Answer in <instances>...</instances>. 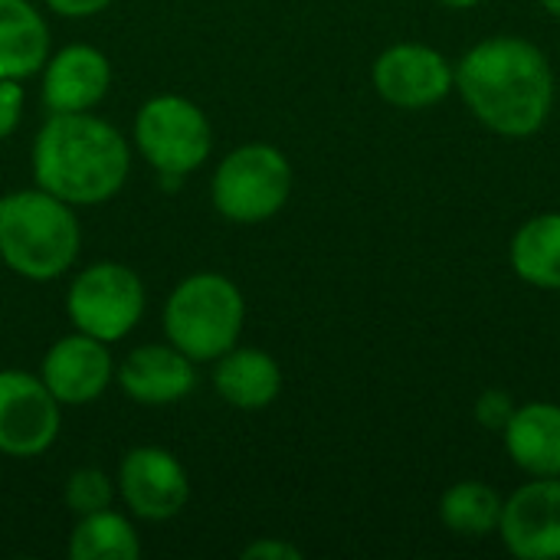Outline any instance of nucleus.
<instances>
[{
  "label": "nucleus",
  "instance_id": "nucleus-1",
  "mask_svg": "<svg viewBox=\"0 0 560 560\" xmlns=\"http://www.w3.org/2000/svg\"><path fill=\"white\" fill-rule=\"evenodd\" d=\"M459 95L469 112L495 135H535L555 105V72L548 56L518 36L476 43L456 69Z\"/></svg>",
  "mask_w": 560,
  "mask_h": 560
},
{
  "label": "nucleus",
  "instance_id": "nucleus-2",
  "mask_svg": "<svg viewBox=\"0 0 560 560\" xmlns=\"http://www.w3.org/2000/svg\"><path fill=\"white\" fill-rule=\"evenodd\" d=\"M33 180L69 207L112 200L131 171L125 135L89 112H52L33 138Z\"/></svg>",
  "mask_w": 560,
  "mask_h": 560
},
{
  "label": "nucleus",
  "instance_id": "nucleus-3",
  "mask_svg": "<svg viewBox=\"0 0 560 560\" xmlns=\"http://www.w3.org/2000/svg\"><path fill=\"white\" fill-rule=\"evenodd\" d=\"M82 246L75 207L43 187L10 190L0 197V259L26 282L66 276Z\"/></svg>",
  "mask_w": 560,
  "mask_h": 560
},
{
  "label": "nucleus",
  "instance_id": "nucleus-4",
  "mask_svg": "<svg viewBox=\"0 0 560 560\" xmlns=\"http://www.w3.org/2000/svg\"><path fill=\"white\" fill-rule=\"evenodd\" d=\"M243 322V292L223 272H194L180 279L164 302V335L194 364L217 361L236 348Z\"/></svg>",
  "mask_w": 560,
  "mask_h": 560
},
{
  "label": "nucleus",
  "instance_id": "nucleus-5",
  "mask_svg": "<svg viewBox=\"0 0 560 560\" xmlns=\"http://www.w3.org/2000/svg\"><path fill=\"white\" fill-rule=\"evenodd\" d=\"M292 194V164L289 158L262 141L240 144L230 151L210 180L213 210L230 223H262L272 220Z\"/></svg>",
  "mask_w": 560,
  "mask_h": 560
},
{
  "label": "nucleus",
  "instance_id": "nucleus-6",
  "mask_svg": "<svg viewBox=\"0 0 560 560\" xmlns=\"http://www.w3.org/2000/svg\"><path fill=\"white\" fill-rule=\"evenodd\" d=\"M135 148L164 177H184L207 164L213 128L203 108L184 95H154L135 115Z\"/></svg>",
  "mask_w": 560,
  "mask_h": 560
},
{
  "label": "nucleus",
  "instance_id": "nucleus-7",
  "mask_svg": "<svg viewBox=\"0 0 560 560\" xmlns=\"http://www.w3.org/2000/svg\"><path fill=\"white\" fill-rule=\"evenodd\" d=\"M144 282L125 262H95L82 269L66 295V315L75 331L115 345L135 331L144 315Z\"/></svg>",
  "mask_w": 560,
  "mask_h": 560
},
{
  "label": "nucleus",
  "instance_id": "nucleus-8",
  "mask_svg": "<svg viewBox=\"0 0 560 560\" xmlns=\"http://www.w3.org/2000/svg\"><path fill=\"white\" fill-rule=\"evenodd\" d=\"M59 400L43 377L26 371H0V456H43L59 436Z\"/></svg>",
  "mask_w": 560,
  "mask_h": 560
},
{
  "label": "nucleus",
  "instance_id": "nucleus-9",
  "mask_svg": "<svg viewBox=\"0 0 560 560\" xmlns=\"http://www.w3.org/2000/svg\"><path fill=\"white\" fill-rule=\"evenodd\" d=\"M115 489L128 512L141 522H171L190 499L184 463L161 446H135L118 466Z\"/></svg>",
  "mask_w": 560,
  "mask_h": 560
},
{
  "label": "nucleus",
  "instance_id": "nucleus-10",
  "mask_svg": "<svg viewBox=\"0 0 560 560\" xmlns=\"http://www.w3.org/2000/svg\"><path fill=\"white\" fill-rule=\"evenodd\" d=\"M374 89L397 108H430L456 85V69L443 52L423 43H397L374 59Z\"/></svg>",
  "mask_w": 560,
  "mask_h": 560
},
{
  "label": "nucleus",
  "instance_id": "nucleus-11",
  "mask_svg": "<svg viewBox=\"0 0 560 560\" xmlns=\"http://www.w3.org/2000/svg\"><path fill=\"white\" fill-rule=\"evenodd\" d=\"M39 377L59 400V407H85L98 400L115 381V361L105 341L75 331L59 338L46 351Z\"/></svg>",
  "mask_w": 560,
  "mask_h": 560
},
{
  "label": "nucleus",
  "instance_id": "nucleus-12",
  "mask_svg": "<svg viewBox=\"0 0 560 560\" xmlns=\"http://www.w3.org/2000/svg\"><path fill=\"white\" fill-rule=\"evenodd\" d=\"M502 545L522 560L560 558V479H535L502 502Z\"/></svg>",
  "mask_w": 560,
  "mask_h": 560
},
{
  "label": "nucleus",
  "instance_id": "nucleus-13",
  "mask_svg": "<svg viewBox=\"0 0 560 560\" xmlns=\"http://www.w3.org/2000/svg\"><path fill=\"white\" fill-rule=\"evenodd\" d=\"M115 381L121 394L141 407H167L197 387V368L171 341L141 345L115 368Z\"/></svg>",
  "mask_w": 560,
  "mask_h": 560
},
{
  "label": "nucleus",
  "instance_id": "nucleus-14",
  "mask_svg": "<svg viewBox=\"0 0 560 560\" xmlns=\"http://www.w3.org/2000/svg\"><path fill=\"white\" fill-rule=\"evenodd\" d=\"M112 85L108 56L89 43L52 52L43 66V105L49 112H92Z\"/></svg>",
  "mask_w": 560,
  "mask_h": 560
},
{
  "label": "nucleus",
  "instance_id": "nucleus-15",
  "mask_svg": "<svg viewBox=\"0 0 560 560\" xmlns=\"http://www.w3.org/2000/svg\"><path fill=\"white\" fill-rule=\"evenodd\" d=\"M505 450L518 469L535 479H560V407L525 404L515 407L502 430Z\"/></svg>",
  "mask_w": 560,
  "mask_h": 560
},
{
  "label": "nucleus",
  "instance_id": "nucleus-16",
  "mask_svg": "<svg viewBox=\"0 0 560 560\" xmlns=\"http://www.w3.org/2000/svg\"><path fill=\"white\" fill-rule=\"evenodd\" d=\"M213 387L233 410H266L282 390V368L259 348H230L217 358Z\"/></svg>",
  "mask_w": 560,
  "mask_h": 560
},
{
  "label": "nucleus",
  "instance_id": "nucleus-17",
  "mask_svg": "<svg viewBox=\"0 0 560 560\" xmlns=\"http://www.w3.org/2000/svg\"><path fill=\"white\" fill-rule=\"evenodd\" d=\"M49 59L46 16L30 0H0V79H30Z\"/></svg>",
  "mask_w": 560,
  "mask_h": 560
},
{
  "label": "nucleus",
  "instance_id": "nucleus-18",
  "mask_svg": "<svg viewBox=\"0 0 560 560\" xmlns=\"http://www.w3.org/2000/svg\"><path fill=\"white\" fill-rule=\"evenodd\" d=\"M518 279L538 289H560V213H538L512 240Z\"/></svg>",
  "mask_w": 560,
  "mask_h": 560
},
{
  "label": "nucleus",
  "instance_id": "nucleus-19",
  "mask_svg": "<svg viewBox=\"0 0 560 560\" xmlns=\"http://www.w3.org/2000/svg\"><path fill=\"white\" fill-rule=\"evenodd\" d=\"M66 555L69 560H138L141 538L121 512L102 509L75 522Z\"/></svg>",
  "mask_w": 560,
  "mask_h": 560
},
{
  "label": "nucleus",
  "instance_id": "nucleus-20",
  "mask_svg": "<svg viewBox=\"0 0 560 560\" xmlns=\"http://www.w3.org/2000/svg\"><path fill=\"white\" fill-rule=\"evenodd\" d=\"M440 518L453 535L479 541V538L499 532L502 499L495 489H489L482 482H459V486L446 489V495L440 502Z\"/></svg>",
  "mask_w": 560,
  "mask_h": 560
},
{
  "label": "nucleus",
  "instance_id": "nucleus-21",
  "mask_svg": "<svg viewBox=\"0 0 560 560\" xmlns=\"http://www.w3.org/2000/svg\"><path fill=\"white\" fill-rule=\"evenodd\" d=\"M62 499H66V509H69L75 518H82V515L112 509L115 482H112L102 469H75V472L66 479Z\"/></svg>",
  "mask_w": 560,
  "mask_h": 560
},
{
  "label": "nucleus",
  "instance_id": "nucleus-22",
  "mask_svg": "<svg viewBox=\"0 0 560 560\" xmlns=\"http://www.w3.org/2000/svg\"><path fill=\"white\" fill-rule=\"evenodd\" d=\"M515 413V400L509 390H486L479 400H476V423L486 427V430H495L502 433L505 423L512 420Z\"/></svg>",
  "mask_w": 560,
  "mask_h": 560
},
{
  "label": "nucleus",
  "instance_id": "nucleus-23",
  "mask_svg": "<svg viewBox=\"0 0 560 560\" xmlns=\"http://www.w3.org/2000/svg\"><path fill=\"white\" fill-rule=\"evenodd\" d=\"M23 102L26 95H23L20 79H0V141L16 131L23 118Z\"/></svg>",
  "mask_w": 560,
  "mask_h": 560
},
{
  "label": "nucleus",
  "instance_id": "nucleus-24",
  "mask_svg": "<svg viewBox=\"0 0 560 560\" xmlns=\"http://www.w3.org/2000/svg\"><path fill=\"white\" fill-rule=\"evenodd\" d=\"M243 560H302V551L289 541H279V538H259L253 545L243 548Z\"/></svg>",
  "mask_w": 560,
  "mask_h": 560
},
{
  "label": "nucleus",
  "instance_id": "nucleus-25",
  "mask_svg": "<svg viewBox=\"0 0 560 560\" xmlns=\"http://www.w3.org/2000/svg\"><path fill=\"white\" fill-rule=\"evenodd\" d=\"M115 0H46V7L59 16H69V20H85V16H95L102 10H108Z\"/></svg>",
  "mask_w": 560,
  "mask_h": 560
},
{
  "label": "nucleus",
  "instance_id": "nucleus-26",
  "mask_svg": "<svg viewBox=\"0 0 560 560\" xmlns=\"http://www.w3.org/2000/svg\"><path fill=\"white\" fill-rule=\"evenodd\" d=\"M436 3L453 7V10H469V7H476V3H482V0H436Z\"/></svg>",
  "mask_w": 560,
  "mask_h": 560
},
{
  "label": "nucleus",
  "instance_id": "nucleus-27",
  "mask_svg": "<svg viewBox=\"0 0 560 560\" xmlns=\"http://www.w3.org/2000/svg\"><path fill=\"white\" fill-rule=\"evenodd\" d=\"M541 7H545V10H548L551 16H558V20H560V0H541Z\"/></svg>",
  "mask_w": 560,
  "mask_h": 560
}]
</instances>
